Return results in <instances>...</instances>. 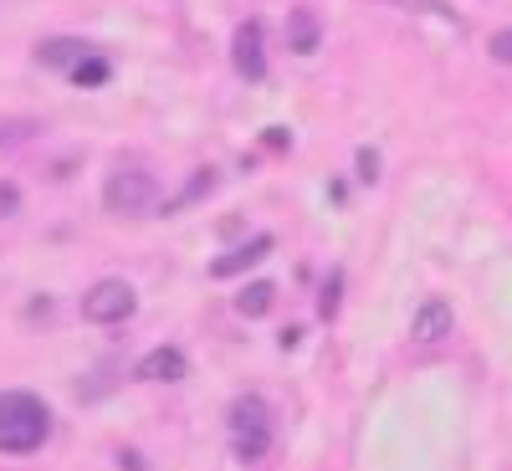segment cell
Masks as SVG:
<instances>
[{"mask_svg":"<svg viewBox=\"0 0 512 471\" xmlns=\"http://www.w3.org/2000/svg\"><path fill=\"white\" fill-rule=\"evenodd\" d=\"M159 195L154 175L149 169H113L108 185H103V205L113 210V216H139V210H149Z\"/></svg>","mask_w":512,"mask_h":471,"instance_id":"3","label":"cell"},{"mask_svg":"<svg viewBox=\"0 0 512 471\" xmlns=\"http://www.w3.org/2000/svg\"><path fill=\"white\" fill-rule=\"evenodd\" d=\"M134 308H139V297L123 277H103L82 292V318L88 323H123V318H134Z\"/></svg>","mask_w":512,"mask_h":471,"instance_id":"4","label":"cell"},{"mask_svg":"<svg viewBox=\"0 0 512 471\" xmlns=\"http://www.w3.org/2000/svg\"><path fill=\"white\" fill-rule=\"evenodd\" d=\"M52 436V410L31 390H0V451L6 456H31Z\"/></svg>","mask_w":512,"mask_h":471,"instance_id":"1","label":"cell"},{"mask_svg":"<svg viewBox=\"0 0 512 471\" xmlns=\"http://www.w3.org/2000/svg\"><path fill=\"white\" fill-rule=\"evenodd\" d=\"M231 446L241 461H262L272 446V410L262 395H241L231 405Z\"/></svg>","mask_w":512,"mask_h":471,"instance_id":"2","label":"cell"},{"mask_svg":"<svg viewBox=\"0 0 512 471\" xmlns=\"http://www.w3.org/2000/svg\"><path fill=\"white\" fill-rule=\"evenodd\" d=\"M272 236H251V241H241V246H231L226 256H216V262H210V277H241L246 267H256V262H267L272 256Z\"/></svg>","mask_w":512,"mask_h":471,"instance_id":"7","label":"cell"},{"mask_svg":"<svg viewBox=\"0 0 512 471\" xmlns=\"http://www.w3.org/2000/svg\"><path fill=\"white\" fill-rule=\"evenodd\" d=\"M267 144H272V149H282V144H292V139H287V128H267Z\"/></svg>","mask_w":512,"mask_h":471,"instance_id":"18","label":"cell"},{"mask_svg":"<svg viewBox=\"0 0 512 471\" xmlns=\"http://www.w3.org/2000/svg\"><path fill=\"white\" fill-rule=\"evenodd\" d=\"M16 210H21V190L16 185H0V221L16 216Z\"/></svg>","mask_w":512,"mask_h":471,"instance_id":"15","label":"cell"},{"mask_svg":"<svg viewBox=\"0 0 512 471\" xmlns=\"http://www.w3.org/2000/svg\"><path fill=\"white\" fill-rule=\"evenodd\" d=\"M210 190H216V175H210V169H195V180L175 195V200H164V216H169V210H185V205H195L200 195H210Z\"/></svg>","mask_w":512,"mask_h":471,"instance_id":"12","label":"cell"},{"mask_svg":"<svg viewBox=\"0 0 512 471\" xmlns=\"http://www.w3.org/2000/svg\"><path fill=\"white\" fill-rule=\"evenodd\" d=\"M72 77H77V82H82V88H103V82H108V62H103V57H93V52H88V57H82V62H77V67H72Z\"/></svg>","mask_w":512,"mask_h":471,"instance_id":"13","label":"cell"},{"mask_svg":"<svg viewBox=\"0 0 512 471\" xmlns=\"http://www.w3.org/2000/svg\"><path fill=\"white\" fill-rule=\"evenodd\" d=\"M338 287H344V277L333 272V277L323 282V297H318V313H323V318H338Z\"/></svg>","mask_w":512,"mask_h":471,"instance_id":"14","label":"cell"},{"mask_svg":"<svg viewBox=\"0 0 512 471\" xmlns=\"http://www.w3.org/2000/svg\"><path fill=\"white\" fill-rule=\"evenodd\" d=\"M93 47H88V41H77V36H52V41H41V47H36V57L41 62H47V67H77L82 57H88Z\"/></svg>","mask_w":512,"mask_h":471,"instance_id":"9","label":"cell"},{"mask_svg":"<svg viewBox=\"0 0 512 471\" xmlns=\"http://www.w3.org/2000/svg\"><path fill=\"white\" fill-rule=\"evenodd\" d=\"M287 36H292V52H297V57H313V52H318V41H323V26H318L313 11H292Z\"/></svg>","mask_w":512,"mask_h":471,"instance_id":"10","label":"cell"},{"mask_svg":"<svg viewBox=\"0 0 512 471\" xmlns=\"http://www.w3.org/2000/svg\"><path fill=\"white\" fill-rule=\"evenodd\" d=\"M492 57H497L502 67H512V31H497V36H492Z\"/></svg>","mask_w":512,"mask_h":471,"instance_id":"16","label":"cell"},{"mask_svg":"<svg viewBox=\"0 0 512 471\" xmlns=\"http://www.w3.org/2000/svg\"><path fill=\"white\" fill-rule=\"evenodd\" d=\"M236 72H241V77H251V82H262V77H267V57H262V26H256V21H246V26L236 31Z\"/></svg>","mask_w":512,"mask_h":471,"instance_id":"8","label":"cell"},{"mask_svg":"<svg viewBox=\"0 0 512 471\" xmlns=\"http://www.w3.org/2000/svg\"><path fill=\"white\" fill-rule=\"evenodd\" d=\"M144 384H180L185 374H190V359H185V349H175V344H159V349H149L144 359H139V369H134Z\"/></svg>","mask_w":512,"mask_h":471,"instance_id":"6","label":"cell"},{"mask_svg":"<svg viewBox=\"0 0 512 471\" xmlns=\"http://www.w3.org/2000/svg\"><path fill=\"white\" fill-rule=\"evenodd\" d=\"M359 180H379V154L374 149H359Z\"/></svg>","mask_w":512,"mask_h":471,"instance_id":"17","label":"cell"},{"mask_svg":"<svg viewBox=\"0 0 512 471\" xmlns=\"http://www.w3.org/2000/svg\"><path fill=\"white\" fill-rule=\"evenodd\" d=\"M272 297H277L272 282H251V287H241V297H236V313H241V318H262V313L272 308Z\"/></svg>","mask_w":512,"mask_h":471,"instance_id":"11","label":"cell"},{"mask_svg":"<svg viewBox=\"0 0 512 471\" xmlns=\"http://www.w3.org/2000/svg\"><path fill=\"white\" fill-rule=\"evenodd\" d=\"M451 328H456V313H451L446 297H425V303L415 308V318H410L415 344H441V338H451Z\"/></svg>","mask_w":512,"mask_h":471,"instance_id":"5","label":"cell"}]
</instances>
